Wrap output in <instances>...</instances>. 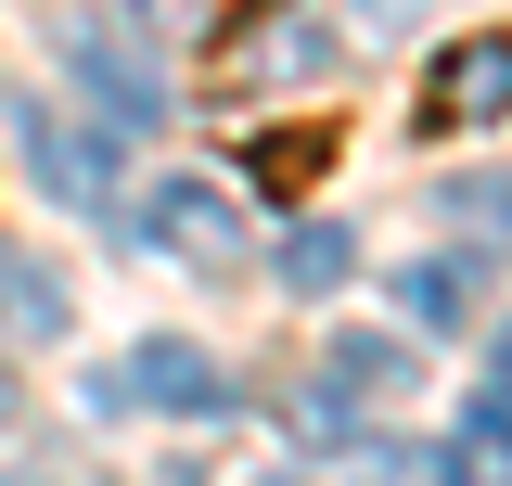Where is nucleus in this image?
Listing matches in <instances>:
<instances>
[{
  "label": "nucleus",
  "mask_w": 512,
  "mask_h": 486,
  "mask_svg": "<svg viewBox=\"0 0 512 486\" xmlns=\"http://www.w3.org/2000/svg\"><path fill=\"white\" fill-rule=\"evenodd\" d=\"M103 397H116V410H180V423H218V410H231V371L205 359V346H180V333H154V346H128V359L103 371Z\"/></svg>",
  "instance_id": "nucleus-1"
},
{
  "label": "nucleus",
  "mask_w": 512,
  "mask_h": 486,
  "mask_svg": "<svg viewBox=\"0 0 512 486\" xmlns=\"http://www.w3.org/2000/svg\"><path fill=\"white\" fill-rule=\"evenodd\" d=\"M512 116V26H474L423 64V128H500Z\"/></svg>",
  "instance_id": "nucleus-2"
},
{
  "label": "nucleus",
  "mask_w": 512,
  "mask_h": 486,
  "mask_svg": "<svg viewBox=\"0 0 512 486\" xmlns=\"http://www.w3.org/2000/svg\"><path fill=\"white\" fill-rule=\"evenodd\" d=\"M141 231L167 243L180 269H244L256 256V231H244V205L218 180H154V205H141Z\"/></svg>",
  "instance_id": "nucleus-3"
},
{
  "label": "nucleus",
  "mask_w": 512,
  "mask_h": 486,
  "mask_svg": "<svg viewBox=\"0 0 512 486\" xmlns=\"http://www.w3.org/2000/svg\"><path fill=\"white\" fill-rule=\"evenodd\" d=\"M26 180L52 192V205H77V218H90V205H116V154H103L90 128H64L52 103H26Z\"/></svg>",
  "instance_id": "nucleus-4"
},
{
  "label": "nucleus",
  "mask_w": 512,
  "mask_h": 486,
  "mask_svg": "<svg viewBox=\"0 0 512 486\" xmlns=\"http://www.w3.org/2000/svg\"><path fill=\"white\" fill-rule=\"evenodd\" d=\"M64 64H77V90H90L116 128H167V90L128 64V39H116V26H64Z\"/></svg>",
  "instance_id": "nucleus-5"
},
{
  "label": "nucleus",
  "mask_w": 512,
  "mask_h": 486,
  "mask_svg": "<svg viewBox=\"0 0 512 486\" xmlns=\"http://www.w3.org/2000/svg\"><path fill=\"white\" fill-rule=\"evenodd\" d=\"M231 77H333V26L320 13H269L231 39Z\"/></svg>",
  "instance_id": "nucleus-6"
},
{
  "label": "nucleus",
  "mask_w": 512,
  "mask_h": 486,
  "mask_svg": "<svg viewBox=\"0 0 512 486\" xmlns=\"http://www.w3.org/2000/svg\"><path fill=\"white\" fill-rule=\"evenodd\" d=\"M397 307H410L423 333H461V320L487 307V256H423V269H397Z\"/></svg>",
  "instance_id": "nucleus-7"
},
{
  "label": "nucleus",
  "mask_w": 512,
  "mask_h": 486,
  "mask_svg": "<svg viewBox=\"0 0 512 486\" xmlns=\"http://www.w3.org/2000/svg\"><path fill=\"white\" fill-rule=\"evenodd\" d=\"M0 333H26V346L64 333V282L39 269V256H13V243H0Z\"/></svg>",
  "instance_id": "nucleus-8"
},
{
  "label": "nucleus",
  "mask_w": 512,
  "mask_h": 486,
  "mask_svg": "<svg viewBox=\"0 0 512 486\" xmlns=\"http://www.w3.org/2000/svg\"><path fill=\"white\" fill-rule=\"evenodd\" d=\"M244 167H256V192H308L320 167H333V141H320V128H269Z\"/></svg>",
  "instance_id": "nucleus-9"
},
{
  "label": "nucleus",
  "mask_w": 512,
  "mask_h": 486,
  "mask_svg": "<svg viewBox=\"0 0 512 486\" xmlns=\"http://www.w3.org/2000/svg\"><path fill=\"white\" fill-rule=\"evenodd\" d=\"M346 269H359V243H346V231H320V218H308V231H282V282H295V295H333Z\"/></svg>",
  "instance_id": "nucleus-10"
},
{
  "label": "nucleus",
  "mask_w": 512,
  "mask_h": 486,
  "mask_svg": "<svg viewBox=\"0 0 512 486\" xmlns=\"http://www.w3.org/2000/svg\"><path fill=\"white\" fill-rule=\"evenodd\" d=\"M448 461H487V474H512V384H487V397L461 410V435H448Z\"/></svg>",
  "instance_id": "nucleus-11"
},
{
  "label": "nucleus",
  "mask_w": 512,
  "mask_h": 486,
  "mask_svg": "<svg viewBox=\"0 0 512 486\" xmlns=\"http://www.w3.org/2000/svg\"><path fill=\"white\" fill-rule=\"evenodd\" d=\"M448 218H474V231H512V192H500V180H448Z\"/></svg>",
  "instance_id": "nucleus-12"
},
{
  "label": "nucleus",
  "mask_w": 512,
  "mask_h": 486,
  "mask_svg": "<svg viewBox=\"0 0 512 486\" xmlns=\"http://www.w3.org/2000/svg\"><path fill=\"white\" fill-rule=\"evenodd\" d=\"M500 384H512V333H500Z\"/></svg>",
  "instance_id": "nucleus-13"
},
{
  "label": "nucleus",
  "mask_w": 512,
  "mask_h": 486,
  "mask_svg": "<svg viewBox=\"0 0 512 486\" xmlns=\"http://www.w3.org/2000/svg\"><path fill=\"white\" fill-rule=\"evenodd\" d=\"M0 423H13V384H0Z\"/></svg>",
  "instance_id": "nucleus-14"
}]
</instances>
